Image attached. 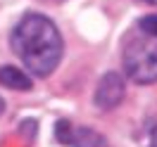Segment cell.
Segmentation results:
<instances>
[{"label": "cell", "mask_w": 157, "mask_h": 147, "mask_svg": "<svg viewBox=\"0 0 157 147\" xmlns=\"http://www.w3.org/2000/svg\"><path fill=\"white\" fill-rule=\"evenodd\" d=\"M0 112H2V100H0Z\"/></svg>", "instance_id": "cell-10"}, {"label": "cell", "mask_w": 157, "mask_h": 147, "mask_svg": "<svg viewBox=\"0 0 157 147\" xmlns=\"http://www.w3.org/2000/svg\"><path fill=\"white\" fill-rule=\"evenodd\" d=\"M124 93H126V86H124V79L109 71L105 74L98 83V90H95V107L98 109H114L124 100Z\"/></svg>", "instance_id": "cell-3"}, {"label": "cell", "mask_w": 157, "mask_h": 147, "mask_svg": "<svg viewBox=\"0 0 157 147\" xmlns=\"http://www.w3.org/2000/svg\"><path fill=\"white\" fill-rule=\"evenodd\" d=\"M69 145L71 147H105V138L95 130H90V128H76V130H71Z\"/></svg>", "instance_id": "cell-5"}, {"label": "cell", "mask_w": 157, "mask_h": 147, "mask_svg": "<svg viewBox=\"0 0 157 147\" xmlns=\"http://www.w3.org/2000/svg\"><path fill=\"white\" fill-rule=\"evenodd\" d=\"M152 147H157V135H155V138H152Z\"/></svg>", "instance_id": "cell-8"}, {"label": "cell", "mask_w": 157, "mask_h": 147, "mask_svg": "<svg viewBox=\"0 0 157 147\" xmlns=\"http://www.w3.org/2000/svg\"><path fill=\"white\" fill-rule=\"evenodd\" d=\"M12 48L36 76H48L59 64L62 36L48 17L29 14L17 24L12 33Z\"/></svg>", "instance_id": "cell-1"}, {"label": "cell", "mask_w": 157, "mask_h": 147, "mask_svg": "<svg viewBox=\"0 0 157 147\" xmlns=\"http://www.w3.org/2000/svg\"><path fill=\"white\" fill-rule=\"evenodd\" d=\"M0 83L12 90H29L31 88V79L14 67H0Z\"/></svg>", "instance_id": "cell-4"}, {"label": "cell", "mask_w": 157, "mask_h": 147, "mask_svg": "<svg viewBox=\"0 0 157 147\" xmlns=\"http://www.w3.org/2000/svg\"><path fill=\"white\" fill-rule=\"evenodd\" d=\"M145 2H152V5H157V0H145Z\"/></svg>", "instance_id": "cell-9"}, {"label": "cell", "mask_w": 157, "mask_h": 147, "mask_svg": "<svg viewBox=\"0 0 157 147\" xmlns=\"http://www.w3.org/2000/svg\"><path fill=\"white\" fill-rule=\"evenodd\" d=\"M124 67L131 81L140 86L157 81V45L147 40H131L124 50Z\"/></svg>", "instance_id": "cell-2"}, {"label": "cell", "mask_w": 157, "mask_h": 147, "mask_svg": "<svg viewBox=\"0 0 157 147\" xmlns=\"http://www.w3.org/2000/svg\"><path fill=\"white\" fill-rule=\"evenodd\" d=\"M140 29L145 31L147 36H155L157 38V14H147L140 19Z\"/></svg>", "instance_id": "cell-6"}, {"label": "cell", "mask_w": 157, "mask_h": 147, "mask_svg": "<svg viewBox=\"0 0 157 147\" xmlns=\"http://www.w3.org/2000/svg\"><path fill=\"white\" fill-rule=\"evenodd\" d=\"M57 135H59V140H62L64 145H69V138H71V126H69V121H59L57 123Z\"/></svg>", "instance_id": "cell-7"}]
</instances>
